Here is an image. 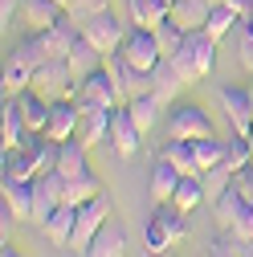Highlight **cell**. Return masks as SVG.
<instances>
[{
    "instance_id": "cell-21",
    "label": "cell",
    "mask_w": 253,
    "mask_h": 257,
    "mask_svg": "<svg viewBox=\"0 0 253 257\" xmlns=\"http://www.w3.org/2000/svg\"><path fill=\"white\" fill-rule=\"evenodd\" d=\"M126 13H131V25L135 29H160L172 13L168 0H126Z\"/></svg>"
},
{
    "instance_id": "cell-5",
    "label": "cell",
    "mask_w": 253,
    "mask_h": 257,
    "mask_svg": "<svg viewBox=\"0 0 253 257\" xmlns=\"http://www.w3.org/2000/svg\"><path fill=\"white\" fill-rule=\"evenodd\" d=\"M118 53L131 61L135 70H143V74H151L164 61V49H160V41H155V29H131Z\"/></svg>"
},
{
    "instance_id": "cell-49",
    "label": "cell",
    "mask_w": 253,
    "mask_h": 257,
    "mask_svg": "<svg viewBox=\"0 0 253 257\" xmlns=\"http://www.w3.org/2000/svg\"><path fill=\"white\" fill-rule=\"evenodd\" d=\"M233 249H237V257H253V241H233Z\"/></svg>"
},
{
    "instance_id": "cell-45",
    "label": "cell",
    "mask_w": 253,
    "mask_h": 257,
    "mask_svg": "<svg viewBox=\"0 0 253 257\" xmlns=\"http://www.w3.org/2000/svg\"><path fill=\"white\" fill-rule=\"evenodd\" d=\"M13 224H17V212L5 204V208H0V233H5V241H9V233H13Z\"/></svg>"
},
{
    "instance_id": "cell-3",
    "label": "cell",
    "mask_w": 253,
    "mask_h": 257,
    "mask_svg": "<svg viewBox=\"0 0 253 257\" xmlns=\"http://www.w3.org/2000/svg\"><path fill=\"white\" fill-rule=\"evenodd\" d=\"M82 37H86L94 49H102L106 57H110V53H118V49H122V41H126L122 25H118V17H114L110 9H102V13H90V17L82 21Z\"/></svg>"
},
{
    "instance_id": "cell-40",
    "label": "cell",
    "mask_w": 253,
    "mask_h": 257,
    "mask_svg": "<svg viewBox=\"0 0 253 257\" xmlns=\"http://www.w3.org/2000/svg\"><path fill=\"white\" fill-rule=\"evenodd\" d=\"M168 61L176 66V74H180L188 86H192V82H200V74H196V61H192V45H188V41H184V45H180V49H176Z\"/></svg>"
},
{
    "instance_id": "cell-39",
    "label": "cell",
    "mask_w": 253,
    "mask_h": 257,
    "mask_svg": "<svg viewBox=\"0 0 253 257\" xmlns=\"http://www.w3.org/2000/svg\"><path fill=\"white\" fill-rule=\"evenodd\" d=\"M155 41H160L164 57H172V53H176V49H180V45L188 41V33H184V29H180V25H176V21L168 17V21L160 25V29H155Z\"/></svg>"
},
{
    "instance_id": "cell-16",
    "label": "cell",
    "mask_w": 253,
    "mask_h": 257,
    "mask_svg": "<svg viewBox=\"0 0 253 257\" xmlns=\"http://www.w3.org/2000/svg\"><path fill=\"white\" fill-rule=\"evenodd\" d=\"M57 172L66 176V180H74V176H86L90 172V147L74 135V139H66L57 147Z\"/></svg>"
},
{
    "instance_id": "cell-23",
    "label": "cell",
    "mask_w": 253,
    "mask_h": 257,
    "mask_svg": "<svg viewBox=\"0 0 253 257\" xmlns=\"http://www.w3.org/2000/svg\"><path fill=\"white\" fill-rule=\"evenodd\" d=\"M82 37V25L66 13V17H61L53 29H45V41H49V53L53 57H70V49H74V41Z\"/></svg>"
},
{
    "instance_id": "cell-13",
    "label": "cell",
    "mask_w": 253,
    "mask_h": 257,
    "mask_svg": "<svg viewBox=\"0 0 253 257\" xmlns=\"http://www.w3.org/2000/svg\"><path fill=\"white\" fill-rule=\"evenodd\" d=\"M110 118L114 110L106 106H94V110H82V126H78V139L86 147H98V143H110Z\"/></svg>"
},
{
    "instance_id": "cell-19",
    "label": "cell",
    "mask_w": 253,
    "mask_h": 257,
    "mask_svg": "<svg viewBox=\"0 0 253 257\" xmlns=\"http://www.w3.org/2000/svg\"><path fill=\"white\" fill-rule=\"evenodd\" d=\"M66 61H70V70H74V78L82 82V78H90L94 70H102V66H106V53H102V49H94V45H90L86 37H78Z\"/></svg>"
},
{
    "instance_id": "cell-42",
    "label": "cell",
    "mask_w": 253,
    "mask_h": 257,
    "mask_svg": "<svg viewBox=\"0 0 253 257\" xmlns=\"http://www.w3.org/2000/svg\"><path fill=\"white\" fill-rule=\"evenodd\" d=\"M233 188H237L241 196L253 204V164H249V168H241V172H233Z\"/></svg>"
},
{
    "instance_id": "cell-48",
    "label": "cell",
    "mask_w": 253,
    "mask_h": 257,
    "mask_svg": "<svg viewBox=\"0 0 253 257\" xmlns=\"http://www.w3.org/2000/svg\"><path fill=\"white\" fill-rule=\"evenodd\" d=\"M237 29H241V41H253V13H249V17H241V21H237Z\"/></svg>"
},
{
    "instance_id": "cell-37",
    "label": "cell",
    "mask_w": 253,
    "mask_h": 257,
    "mask_svg": "<svg viewBox=\"0 0 253 257\" xmlns=\"http://www.w3.org/2000/svg\"><path fill=\"white\" fill-rule=\"evenodd\" d=\"M237 21H241V17H237L229 5H212V13H208V25H204V33L220 41V37H225V33H229V29H233Z\"/></svg>"
},
{
    "instance_id": "cell-8",
    "label": "cell",
    "mask_w": 253,
    "mask_h": 257,
    "mask_svg": "<svg viewBox=\"0 0 253 257\" xmlns=\"http://www.w3.org/2000/svg\"><path fill=\"white\" fill-rule=\"evenodd\" d=\"M78 126H82V106H78V98H57L53 110H49V122H45V135H49L53 143H66V139L78 135Z\"/></svg>"
},
{
    "instance_id": "cell-10",
    "label": "cell",
    "mask_w": 253,
    "mask_h": 257,
    "mask_svg": "<svg viewBox=\"0 0 253 257\" xmlns=\"http://www.w3.org/2000/svg\"><path fill=\"white\" fill-rule=\"evenodd\" d=\"M220 106H225V118L233 122V131L249 135L253 131V98H249V86H225L220 90Z\"/></svg>"
},
{
    "instance_id": "cell-27",
    "label": "cell",
    "mask_w": 253,
    "mask_h": 257,
    "mask_svg": "<svg viewBox=\"0 0 253 257\" xmlns=\"http://www.w3.org/2000/svg\"><path fill=\"white\" fill-rule=\"evenodd\" d=\"M188 45H192V61H196V74L200 78H208L212 74V66H216V37H208L204 29H196V33H188Z\"/></svg>"
},
{
    "instance_id": "cell-28",
    "label": "cell",
    "mask_w": 253,
    "mask_h": 257,
    "mask_svg": "<svg viewBox=\"0 0 253 257\" xmlns=\"http://www.w3.org/2000/svg\"><path fill=\"white\" fill-rule=\"evenodd\" d=\"M74 224H78V208H74V204H61V208L45 220V237H49L53 245H70Z\"/></svg>"
},
{
    "instance_id": "cell-52",
    "label": "cell",
    "mask_w": 253,
    "mask_h": 257,
    "mask_svg": "<svg viewBox=\"0 0 253 257\" xmlns=\"http://www.w3.org/2000/svg\"><path fill=\"white\" fill-rule=\"evenodd\" d=\"M249 147H253V131H249Z\"/></svg>"
},
{
    "instance_id": "cell-50",
    "label": "cell",
    "mask_w": 253,
    "mask_h": 257,
    "mask_svg": "<svg viewBox=\"0 0 253 257\" xmlns=\"http://www.w3.org/2000/svg\"><path fill=\"white\" fill-rule=\"evenodd\" d=\"M0 257H25V253H17V249H13L9 241H5V249H0Z\"/></svg>"
},
{
    "instance_id": "cell-36",
    "label": "cell",
    "mask_w": 253,
    "mask_h": 257,
    "mask_svg": "<svg viewBox=\"0 0 253 257\" xmlns=\"http://www.w3.org/2000/svg\"><path fill=\"white\" fill-rule=\"evenodd\" d=\"M155 216L164 220V229L172 233V241H176V245H180V241L188 237V212H180V208H176L172 200H168V204H160V208H155Z\"/></svg>"
},
{
    "instance_id": "cell-22",
    "label": "cell",
    "mask_w": 253,
    "mask_h": 257,
    "mask_svg": "<svg viewBox=\"0 0 253 257\" xmlns=\"http://www.w3.org/2000/svg\"><path fill=\"white\" fill-rule=\"evenodd\" d=\"M0 192L17 220H33V180H0Z\"/></svg>"
},
{
    "instance_id": "cell-43",
    "label": "cell",
    "mask_w": 253,
    "mask_h": 257,
    "mask_svg": "<svg viewBox=\"0 0 253 257\" xmlns=\"http://www.w3.org/2000/svg\"><path fill=\"white\" fill-rule=\"evenodd\" d=\"M208 257H237V249H233V237L225 233V237H216L212 245H208Z\"/></svg>"
},
{
    "instance_id": "cell-6",
    "label": "cell",
    "mask_w": 253,
    "mask_h": 257,
    "mask_svg": "<svg viewBox=\"0 0 253 257\" xmlns=\"http://www.w3.org/2000/svg\"><path fill=\"white\" fill-rule=\"evenodd\" d=\"M168 135H172V139H188V143H196V139L212 135V118H208L204 106H196V102H180V106H172Z\"/></svg>"
},
{
    "instance_id": "cell-44",
    "label": "cell",
    "mask_w": 253,
    "mask_h": 257,
    "mask_svg": "<svg viewBox=\"0 0 253 257\" xmlns=\"http://www.w3.org/2000/svg\"><path fill=\"white\" fill-rule=\"evenodd\" d=\"M13 17H21V0H0V25L9 29Z\"/></svg>"
},
{
    "instance_id": "cell-9",
    "label": "cell",
    "mask_w": 253,
    "mask_h": 257,
    "mask_svg": "<svg viewBox=\"0 0 253 257\" xmlns=\"http://www.w3.org/2000/svg\"><path fill=\"white\" fill-rule=\"evenodd\" d=\"M139 139H143V131H139V122L131 118V110H126V106H114V118H110V147H114L122 159H131V155H139Z\"/></svg>"
},
{
    "instance_id": "cell-26",
    "label": "cell",
    "mask_w": 253,
    "mask_h": 257,
    "mask_svg": "<svg viewBox=\"0 0 253 257\" xmlns=\"http://www.w3.org/2000/svg\"><path fill=\"white\" fill-rule=\"evenodd\" d=\"M57 147H61V143H53L45 131H29V139H25V151H29V159L37 164V172H53V168H57Z\"/></svg>"
},
{
    "instance_id": "cell-17",
    "label": "cell",
    "mask_w": 253,
    "mask_h": 257,
    "mask_svg": "<svg viewBox=\"0 0 253 257\" xmlns=\"http://www.w3.org/2000/svg\"><path fill=\"white\" fill-rule=\"evenodd\" d=\"M208 13H212V0H176L168 17L184 29V33H196V29L208 25Z\"/></svg>"
},
{
    "instance_id": "cell-1",
    "label": "cell",
    "mask_w": 253,
    "mask_h": 257,
    "mask_svg": "<svg viewBox=\"0 0 253 257\" xmlns=\"http://www.w3.org/2000/svg\"><path fill=\"white\" fill-rule=\"evenodd\" d=\"M33 90L41 94V98H49V102L74 98V94H78V78H74V70H70V61H66V57H49L45 66L37 70V78H33Z\"/></svg>"
},
{
    "instance_id": "cell-46",
    "label": "cell",
    "mask_w": 253,
    "mask_h": 257,
    "mask_svg": "<svg viewBox=\"0 0 253 257\" xmlns=\"http://www.w3.org/2000/svg\"><path fill=\"white\" fill-rule=\"evenodd\" d=\"M225 5H229L237 17H249V13H253V0H225Z\"/></svg>"
},
{
    "instance_id": "cell-2",
    "label": "cell",
    "mask_w": 253,
    "mask_h": 257,
    "mask_svg": "<svg viewBox=\"0 0 253 257\" xmlns=\"http://www.w3.org/2000/svg\"><path fill=\"white\" fill-rule=\"evenodd\" d=\"M110 208H114L110 192H102V196H94L90 204H82V208H78V224H74V237H70V249L86 253V245L98 237V229L110 220Z\"/></svg>"
},
{
    "instance_id": "cell-41",
    "label": "cell",
    "mask_w": 253,
    "mask_h": 257,
    "mask_svg": "<svg viewBox=\"0 0 253 257\" xmlns=\"http://www.w3.org/2000/svg\"><path fill=\"white\" fill-rule=\"evenodd\" d=\"M102 9H106V0H74V5H70V17L82 25L90 13H102Z\"/></svg>"
},
{
    "instance_id": "cell-38",
    "label": "cell",
    "mask_w": 253,
    "mask_h": 257,
    "mask_svg": "<svg viewBox=\"0 0 253 257\" xmlns=\"http://www.w3.org/2000/svg\"><path fill=\"white\" fill-rule=\"evenodd\" d=\"M143 245H147V253H155V257H160V253H168V249L176 245V241H172V233L164 229V220H160V216H151V220H147Z\"/></svg>"
},
{
    "instance_id": "cell-54",
    "label": "cell",
    "mask_w": 253,
    "mask_h": 257,
    "mask_svg": "<svg viewBox=\"0 0 253 257\" xmlns=\"http://www.w3.org/2000/svg\"><path fill=\"white\" fill-rule=\"evenodd\" d=\"M168 5H176V0H168Z\"/></svg>"
},
{
    "instance_id": "cell-24",
    "label": "cell",
    "mask_w": 253,
    "mask_h": 257,
    "mask_svg": "<svg viewBox=\"0 0 253 257\" xmlns=\"http://www.w3.org/2000/svg\"><path fill=\"white\" fill-rule=\"evenodd\" d=\"M0 180H37V164L25 147H5L0 155Z\"/></svg>"
},
{
    "instance_id": "cell-7",
    "label": "cell",
    "mask_w": 253,
    "mask_h": 257,
    "mask_svg": "<svg viewBox=\"0 0 253 257\" xmlns=\"http://www.w3.org/2000/svg\"><path fill=\"white\" fill-rule=\"evenodd\" d=\"M106 74L114 78V86H118V102L126 106L135 98V94H143V90H151V74H143V70H135L131 61H126L122 53H110L106 57Z\"/></svg>"
},
{
    "instance_id": "cell-15",
    "label": "cell",
    "mask_w": 253,
    "mask_h": 257,
    "mask_svg": "<svg viewBox=\"0 0 253 257\" xmlns=\"http://www.w3.org/2000/svg\"><path fill=\"white\" fill-rule=\"evenodd\" d=\"M122 253H126V229L114 224V220H106L102 229H98V237L86 245L82 257H122Z\"/></svg>"
},
{
    "instance_id": "cell-4",
    "label": "cell",
    "mask_w": 253,
    "mask_h": 257,
    "mask_svg": "<svg viewBox=\"0 0 253 257\" xmlns=\"http://www.w3.org/2000/svg\"><path fill=\"white\" fill-rule=\"evenodd\" d=\"M74 98H78V106H82V110H94V106L114 110V106H122V102H118V86H114V78L106 74V66H102V70H94L90 78H82Z\"/></svg>"
},
{
    "instance_id": "cell-47",
    "label": "cell",
    "mask_w": 253,
    "mask_h": 257,
    "mask_svg": "<svg viewBox=\"0 0 253 257\" xmlns=\"http://www.w3.org/2000/svg\"><path fill=\"white\" fill-rule=\"evenodd\" d=\"M241 66L253 74V41H241Z\"/></svg>"
},
{
    "instance_id": "cell-51",
    "label": "cell",
    "mask_w": 253,
    "mask_h": 257,
    "mask_svg": "<svg viewBox=\"0 0 253 257\" xmlns=\"http://www.w3.org/2000/svg\"><path fill=\"white\" fill-rule=\"evenodd\" d=\"M61 5H66V9H70V5H74V0H61Z\"/></svg>"
},
{
    "instance_id": "cell-20",
    "label": "cell",
    "mask_w": 253,
    "mask_h": 257,
    "mask_svg": "<svg viewBox=\"0 0 253 257\" xmlns=\"http://www.w3.org/2000/svg\"><path fill=\"white\" fill-rule=\"evenodd\" d=\"M176 188H180V172L160 155V159H155V168H151V184H147L151 200H155V204H168V200L176 196Z\"/></svg>"
},
{
    "instance_id": "cell-25",
    "label": "cell",
    "mask_w": 253,
    "mask_h": 257,
    "mask_svg": "<svg viewBox=\"0 0 253 257\" xmlns=\"http://www.w3.org/2000/svg\"><path fill=\"white\" fill-rule=\"evenodd\" d=\"M168 164L180 172V176H200V164H196V151H192V143L188 139H172L168 135V143H164V151H160Z\"/></svg>"
},
{
    "instance_id": "cell-32",
    "label": "cell",
    "mask_w": 253,
    "mask_h": 257,
    "mask_svg": "<svg viewBox=\"0 0 253 257\" xmlns=\"http://www.w3.org/2000/svg\"><path fill=\"white\" fill-rule=\"evenodd\" d=\"M94 196H102V184H98V176H94V172H86V176H74V180H66V204L82 208V204H90Z\"/></svg>"
},
{
    "instance_id": "cell-33",
    "label": "cell",
    "mask_w": 253,
    "mask_h": 257,
    "mask_svg": "<svg viewBox=\"0 0 253 257\" xmlns=\"http://www.w3.org/2000/svg\"><path fill=\"white\" fill-rule=\"evenodd\" d=\"M225 164H229L233 172H241V168H249V164H253V147H249V135L233 131V135L225 139Z\"/></svg>"
},
{
    "instance_id": "cell-35",
    "label": "cell",
    "mask_w": 253,
    "mask_h": 257,
    "mask_svg": "<svg viewBox=\"0 0 253 257\" xmlns=\"http://www.w3.org/2000/svg\"><path fill=\"white\" fill-rule=\"evenodd\" d=\"M200 180H204V200L212 204L220 192H225L229 184H233V168L229 164H216V168H208V172H200Z\"/></svg>"
},
{
    "instance_id": "cell-30",
    "label": "cell",
    "mask_w": 253,
    "mask_h": 257,
    "mask_svg": "<svg viewBox=\"0 0 253 257\" xmlns=\"http://www.w3.org/2000/svg\"><path fill=\"white\" fill-rule=\"evenodd\" d=\"M172 204H176L180 212H196L200 204H208V200H204V180H200V176H180V188H176Z\"/></svg>"
},
{
    "instance_id": "cell-31",
    "label": "cell",
    "mask_w": 253,
    "mask_h": 257,
    "mask_svg": "<svg viewBox=\"0 0 253 257\" xmlns=\"http://www.w3.org/2000/svg\"><path fill=\"white\" fill-rule=\"evenodd\" d=\"M160 106H164V102L155 98L151 90H143V94H135V98L126 102V110H131V118L139 122V131H143V135L151 131V126H155V118H160Z\"/></svg>"
},
{
    "instance_id": "cell-18",
    "label": "cell",
    "mask_w": 253,
    "mask_h": 257,
    "mask_svg": "<svg viewBox=\"0 0 253 257\" xmlns=\"http://www.w3.org/2000/svg\"><path fill=\"white\" fill-rule=\"evenodd\" d=\"M184 86H188V82H184V78L176 74V66H172V61H168V57H164V61H160V66H155V70H151V94H155V98H160L164 106L180 98V90H184Z\"/></svg>"
},
{
    "instance_id": "cell-34",
    "label": "cell",
    "mask_w": 253,
    "mask_h": 257,
    "mask_svg": "<svg viewBox=\"0 0 253 257\" xmlns=\"http://www.w3.org/2000/svg\"><path fill=\"white\" fill-rule=\"evenodd\" d=\"M192 151H196L200 172H208V168H216V164H225V139H216V135L196 139V143H192Z\"/></svg>"
},
{
    "instance_id": "cell-14",
    "label": "cell",
    "mask_w": 253,
    "mask_h": 257,
    "mask_svg": "<svg viewBox=\"0 0 253 257\" xmlns=\"http://www.w3.org/2000/svg\"><path fill=\"white\" fill-rule=\"evenodd\" d=\"M33 78H37V70L29 66L25 57L9 53V61H5V78H0V90H5L9 98H21L25 90H33Z\"/></svg>"
},
{
    "instance_id": "cell-12",
    "label": "cell",
    "mask_w": 253,
    "mask_h": 257,
    "mask_svg": "<svg viewBox=\"0 0 253 257\" xmlns=\"http://www.w3.org/2000/svg\"><path fill=\"white\" fill-rule=\"evenodd\" d=\"M29 139V122L21 114V98H9L5 94V102H0V143L5 147H25Z\"/></svg>"
},
{
    "instance_id": "cell-53",
    "label": "cell",
    "mask_w": 253,
    "mask_h": 257,
    "mask_svg": "<svg viewBox=\"0 0 253 257\" xmlns=\"http://www.w3.org/2000/svg\"><path fill=\"white\" fill-rule=\"evenodd\" d=\"M249 98H253V86H249Z\"/></svg>"
},
{
    "instance_id": "cell-11",
    "label": "cell",
    "mask_w": 253,
    "mask_h": 257,
    "mask_svg": "<svg viewBox=\"0 0 253 257\" xmlns=\"http://www.w3.org/2000/svg\"><path fill=\"white\" fill-rule=\"evenodd\" d=\"M66 13H70V9L61 5V0H21V21L33 29V33H45V29H53Z\"/></svg>"
},
{
    "instance_id": "cell-29",
    "label": "cell",
    "mask_w": 253,
    "mask_h": 257,
    "mask_svg": "<svg viewBox=\"0 0 253 257\" xmlns=\"http://www.w3.org/2000/svg\"><path fill=\"white\" fill-rule=\"evenodd\" d=\"M49 110H53V102L41 98L37 90H25V94H21V114H25V122H29V131H45Z\"/></svg>"
}]
</instances>
